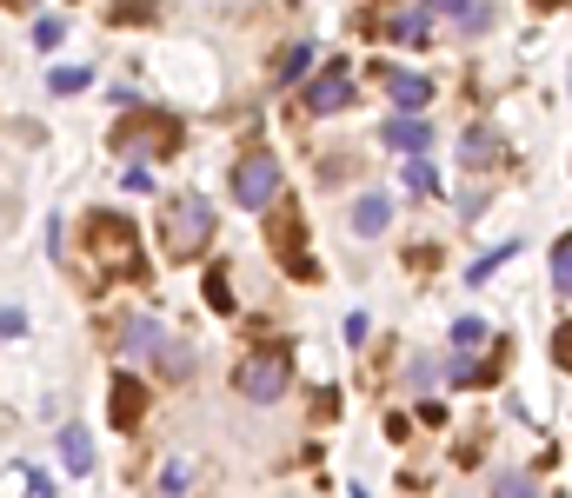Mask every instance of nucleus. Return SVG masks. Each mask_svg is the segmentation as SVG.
Segmentation results:
<instances>
[{
  "label": "nucleus",
  "instance_id": "obj_23",
  "mask_svg": "<svg viewBox=\"0 0 572 498\" xmlns=\"http://www.w3.org/2000/svg\"><path fill=\"white\" fill-rule=\"evenodd\" d=\"M207 306H213V312H233V286H226V273H220V266L207 273Z\"/></svg>",
  "mask_w": 572,
  "mask_h": 498
},
{
  "label": "nucleus",
  "instance_id": "obj_1",
  "mask_svg": "<svg viewBox=\"0 0 572 498\" xmlns=\"http://www.w3.org/2000/svg\"><path fill=\"white\" fill-rule=\"evenodd\" d=\"M207 233H213V206L200 193L167 200V213H160V246H167V260H200Z\"/></svg>",
  "mask_w": 572,
  "mask_h": 498
},
{
  "label": "nucleus",
  "instance_id": "obj_17",
  "mask_svg": "<svg viewBox=\"0 0 572 498\" xmlns=\"http://www.w3.org/2000/svg\"><path fill=\"white\" fill-rule=\"evenodd\" d=\"M493 498H539V485H533L526 472H500V478H493Z\"/></svg>",
  "mask_w": 572,
  "mask_h": 498
},
{
  "label": "nucleus",
  "instance_id": "obj_4",
  "mask_svg": "<svg viewBox=\"0 0 572 498\" xmlns=\"http://www.w3.org/2000/svg\"><path fill=\"white\" fill-rule=\"evenodd\" d=\"M233 386L247 392L254 405H273V399H287V386H293V366H287V353H254L247 366L233 372Z\"/></svg>",
  "mask_w": 572,
  "mask_h": 498
},
{
  "label": "nucleus",
  "instance_id": "obj_18",
  "mask_svg": "<svg viewBox=\"0 0 572 498\" xmlns=\"http://www.w3.org/2000/svg\"><path fill=\"white\" fill-rule=\"evenodd\" d=\"M120 332H127V340H120V346H127V353H147V346H153V340H160V325H153V319H127V325H120Z\"/></svg>",
  "mask_w": 572,
  "mask_h": 498
},
{
  "label": "nucleus",
  "instance_id": "obj_24",
  "mask_svg": "<svg viewBox=\"0 0 572 498\" xmlns=\"http://www.w3.org/2000/svg\"><path fill=\"white\" fill-rule=\"evenodd\" d=\"M120 187H127V193H153V174H147V166H140V159H133V166H127V174H120Z\"/></svg>",
  "mask_w": 572,
  "mask_h": 498
},
{
  "label": "nucleus",
  "instance_id": "obj_3",
  "mask_svg": "<svg viewBox=\"0 0 572 498\" xmlns=\"http://www.w3.org/2000/svg\"><path fill=\"white\" fill-rule=\"evenodd\" d=\"M233 200L247 206V213H267V206L280 200V159H273L267 146H260V153H247V159L233 166Z\"/></svg>",
  "mask_w": 572,
  "mask_h": 498
},
{
  "label": "nucleus",
  "instance_id": "obj_13",
  "mask_svg": "<svg viewBox=\"0 0 572 498\" xmlns=\"http://www.w3.org/2000/svg\"><path fill=\"white\" fill-rule=\"evenodd\" d=\"M153 359H160V366H167L174 379H187V372H194V353H187V346L174 340V332H160V340H153Z\"/></svg>",
  "mask_w": 572,
  "mask_h": 498
},
{
  "label": "nucleus",
  "instance_id": "obj_15",
  "mask_svg": "<svg viewBox=\"0 0 572 498\" xmlns=\"http://www.w3.org/2000/svg\"><path fill=\"white\" fill-rule=\"evenodd\" d=\"M306 67H313V47L293 40V47L280 54V73H273V80H280V87H293V80H306Z\"/></svg>",
  "mask_w": 572,
  "mask_h": 498
},
{
  "label": "nucleus",
  "instance_id": "obj_28",
  "mask_svg": "<svg viewBox=\"0 0 572 498\" xmlns=\"http://www.w3.org/2000/svg\"><path fill=\"white\" fill-rule=\"evenodd\" d=\"M466 8L472 0H427V14H459V21H466Z\"/></svg>",
  "mask_w": 572,
  "mask_h": 498
},
{
  "label": "nucleus",
  "instance_id": "obj_20",
  "mask_svg": "<svg viewBox=\"0 0 572 498\" xmlns=\"http://www.w3.org/2000/svg\"><path fill=\"white\" fill-rule=\"evenodd\" d=\"M552 286H559V293H572V233L552 246Z\"/></svg>",
  "mask_w": 572,
  "mask_h": 498
},
{
  "label": "nucleus",
  "instance_id": "obj_5",
  "mask_svg": "<svg viewBox=\"0 0 572 498\" xmlns=\"http://www.w3.org/2000/svg\"><path fill=\"white\" fill-rule=\"evenodd\" d=\"M114 146L120 153H174L180 146V120L174 114H140V120L114 127Z\"/></svg>",
  "mask_w": 572,
  "mask_h": 498
},
{
  "label": "nucleus",
  "instance_id": "obj_22",
  "mask_svg": "<svg viewBox=\"0 0 572 498\" xmlns=\"http://www.w3.org/2000/svg\"><path fill=\"white\" fill-rule=\"evenodd\" d=\"M406 187H413V193H433V187H440V174H433V159H427V153L406 166Z\"/></svg>",
  "mask_w": 572,
  "mask_h": 498
},
{
  "label": "nucleus",
  "instance_id": "obj_9",
  "mask_svg": "<svg viewBox=\"0 0 572 498\" xmlns=\"http://www.w3.org/2000/svg\"><path fill=\"white\" fill-rule=\"evenodd\" d=\"M380 140H386V146H399V153H413V159H420V153H433V127H427L420 114L386 120V127H380Z\"/></svg>",
  "mask_w": 572,
  "mask_h": 498
},
{
  "label": "nucleus",
  "instance_id": "obj_12",
  "mask_svg": "<svg viewBox=\"0 0 572 498\" xmlns=\"http://www.w3.org/2000/svg\"><path fill=\"white\" fill-rule=\"evenodd\" d=\"M60 459H67L73 478L94 472V439H87V426H60Z\"/></svg>",
  "mask_w": 572,
  "mask_h": 498
},
{
  "label": "nucleus",
  "instance_id": "obj_11",
  "mask_svg": "<svg viewBox=\"0 0 572 498\" xmlns=\"http://www.w3.org/2000/svg\"><path fill=\"white\" fill-rule=\"evenodd\" d=\"M107 405H114V426H140V412H147V386H140V379H114Z\"/></svg>",
  "mask_w": 572,
  "mask_h": 498
},
{
  "label": "nucleus",
  "instance_id": "obj_25",
  "mask_svg": "<svg viewBox=\"0 0 572 498\" xmlns=\"http://www.w3.org/2000/svg\"><path fill=\"white\" fill-rule=\"evenodd\" d=\"M552 359H559V366H565V372H572V319H565V325H559V332H552Z\"/></svg>",
  "mask_w": 572,
  "mask_h": 498
},
{
  "label": "nucleus",
  "instance_id": "obj_8",
  "mask_svg": "<svg viewBox=\"0 0 572 498\" xmlns=\"http://www.w3.org/2000/svg\"><path fill=\"white\" fill-rule=\"evenodd\" d=\"M386 94H393V107H399V114H420V107H433V73L386 67Z\"/></svg>",
  "mask_w": 572,
  "mask_h": 498
},
{
  "label": "nucleus",
  "instance_id": "obj_2",
  "mask_svg": "<svg viewBox=\"0 0 572 498\" xmlns=\"http://www.w3.org/2000/svg\"><path fill=\"white\" fill-rule=\"evenodd\" d=\"M87 246H94V260L114 266L120 280H140V233H133V220L94 213V220H87Z\"/></svg>",
  "mask_w": 572,
  "mask_h": 498
},
{
  "label": "nucleus",
  "instance_id": "obj_16",
  "mask_svg": "<svg viewBox=\"0 0 572 498\" xmlns=\"http://www.w3.org/2000/svg\"><path fill=\"white\" fill-rule=\"evenodd\" d=\"M486 340H493V332H486V325H479V319H459V325H453V346H459V353H466V359H472V353H479V346H486Z\"/></svg>",
  "mask_w": 572,
  "mask_h": 498
},
{
  "label": "nucleus",
  "instance_id": "obj_10",
  "mask_svg": "<svg viewBox=\"0 0 572 498\" xmlns=\"http://www.w3.org/2000/svg\"><path fill=\"white\" fill-rule=\"evenodd\" d=\"M386 226H393V200H386V193H360V200H353V233H360V239H380Z\"/></svg>",
  "mask_w": 572,
  "mask_h": 498
},
{
  "label": "nucleus",
  "instance_id": "obj_21",
  "mask_svg": "<svg viewBox=\"0 0 572 498\" xmlns=\"http://www.w3.org/2000/svg\"><path fill=\"white\" fill-rule=\"evenodd\" d=\"M513 260V246H500V253H486V260H472V273H466V286H486V280H493L500 266Z\"/></svg>",
  "mask_w": 572,
  "mask_h": 498
},
{
  "label": "nucleus",
  "instance_id": "obj_7",
  "mask_svg": "<svg viewBox=\"0 0 572 498\" xmlns=\"http://www.w3.org/2000/svg\"><path fill=\"white\" fill-rule=\"evenodd\" d=\"M306 107L313 114H340V107H353V80H347V60H326V73L306 87Z\"/></svg>",
  "mask_w": 572,
  "mask_h": 498
},
{
  "label": "nucleus",
  "instance_id": "obj_14",
  "mask_svg": "<svg viewBox=\"0 0 572 498\" xmlns=\"http://www.w3.org/2000/svg\"><path fill=\"white\" fill-rule=\"evenodd\" d=\"M386 34H393V40H406V47H427V40H433L427 14H393V21H386Z\"/></svg>",
  "mask_w": 572,
  "mask_h": 498
},
{
  "label": "nucleus",
  "instance_id": "obj_29",
  "mask_svg": "<svg viewBox=\"0 0 572 498\" xmlns=\"http://www.w3.org/2000/svg\"><path fill=\"white\" fill-rule=\"evenodd\" d=\"M60 34H67V21H40V27H34V40H40V47H54Z\"/></svg>",
  "mask_w": 572,
  "mask_h": 498
},
{
  "label": "nucleus",
  "instance_id": "obj_6",
  "mask_svg": "<svg viewBox=\"0 0 572 498\" xmlns=\"http://www.w3.org/2000/svg\"><path fill=\"white\" fill-rule=\"evenodd\" d=\"M300 239H306L300 213H293L287 200H273V253H280V260H287L300 280H313V260H306V246H300Z\"/></svg>",
  "mask_w": 572,
  "mask_h": 498
},
{
  "label": "nucleus",
  "instance_id": "obj_27",
  "mask_svg": "<svg viewBox=\"0 0 572 498\" xmlns=\"http://www.w3.org/2000/svg\"><path fill=\"white\" fill-rule=\"evenodd\" d=\"M0 332H8V340H14V332H27V312L21 306H0Z\"/></svg>",
  "mask_w": 572,
  "mask_h": 498
},
{
  "label": "nucleus",
  "instance_id": "obj_19",
  "mask_svg": "<svg viewBox=\"0 0 572 498\" xmlns=\"http://www.w3.org/2000/svg\"><path fill=\"white\" fill-rule=\"evenodd\" d=\"M87 80H94L87 67H54V73H47V87H54V94H80Z\"/></svg>",
  "mask_w": 572,
  "mask_h": 498
},
{
  "label": "nucleus",
  "instance_id": "obj_26",
  "mask_svg": "<svg viewBox=\"0 0 572 498\" xmlns=\"http://www.w3.org/2000/svg\"><path fill=\"white\" fill-rule=\"evenodd\" d=\"M466 159H472V166L493 159V133H466Z\"/></svg>",
  "mask_w": 572,
  "mask_h": 498
}]
</instances>
